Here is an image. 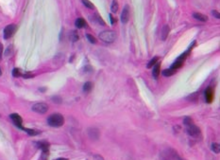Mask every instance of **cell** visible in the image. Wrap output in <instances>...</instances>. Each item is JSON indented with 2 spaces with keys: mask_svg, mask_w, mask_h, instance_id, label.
Listing matches in <instances>:
<instances>
[{
  "mask_svg": "<svg viewBox=\"0 0 220 160\" xmlns=\"http://www.w3.org/2000/svg\"><path fill=\"white\" fill-rule=\"evenodd\" d=\"M99 38L105 43H112L116 38V33L112 31H105L99 34Z\"/></svg>",
  "mask_w": 220,
  "mask_h": 160,
  "instance_id": "3957f363",
  "label": "cell"
},
{
  "mask_svg": "<svg viewBox=\"0 0 220 160\" xmlns=\"http://www.w3.org/2000/svg\"><path fill=\"white\" fill-rule=\"evenodd\" d=\"M96 21H98V24H100V25H102V26L105 25V23H104V21H103V19L101 17H99L98 15H96Z\"/></svg>",
  "mask_w": 220,
  "mask_h": 160,
  "instance_id": "4dcf8cb0",
  "label": "cell"
},
{
  "mask_svg": "<svg viewBox=\"0 0 220 160\" xmlns=\"http://www.w3.org/2000/svg\"><path fill=\"white\" fill-rule=\"evenodd\" d=\"M75 26L77 28H82L86 26V22L83 18H77L75 22Z\"/></svg>",
  "mask_w": 220,
  "mask_h": 160,
  "instance_id": "5bb4252c",
  "label": "cell"
},
{
  "mask_svg": "<svg viewBox=\"0 0 220 160\" xmlns=\"http://www.w3.org/2000/svg\"><path fill=\"white\" fill-rule=\"evenodd\" d=\"M54 160H68V159H67V158H63V157H61V158H57V159H54Z\"/></svg>",
  "mask_w": 220,
  "mask_h": 160,
  "instance_id": "d590c367",
  "label": "cell"
},
{
  "mask_svg": "<svg viewBox=\"0 0 220 160\" xmlns=\"http://www.w3.org/2000/svg\"><path fill=\"white\" fill-rule=\"evenodd\" d=\"M52 100L54 102H56V103H61V99L59 97V96H55V97H53L52 98Z\"/></svg>",
  "mask_w": 220,
  "mask_h": 160,
  "instance_id": "f546056e",
  "label": "cell"
},
{
  "mask_svg": "<svg viewBox=\"0 0 220 160\" xmlns=\"http://www.w3.org/2000/svg\"><path fill=\"white\" fill-rule=\"evenodd\" d=\"M212 14L215 16V18H217V19H219L220 18V15H219V14H218V12H216V11H213L212 12Z\"/></svg>",
  "mask_w": 220,
  "mask_h": 160,
  "instance_id": "1f68e13d",
  "label": "cell"
},
{
  "mask_svg": "<svg viewBox=\"0 0 220 160\" xmlns=\"http://www.w3.org/2000/svg\"><path fill=\"white\" fill-rule=\"evenodd\" d=\"M9 117L11 119V120L13 121V123L15 124L16 126L18 127V128H22V122H23V119H22V117L18 115V114H11V116H9Z\"/></svg>",
  "mask_w": 220,
  "mask_h": 160,
  "instance_id": "9c48e42d",
  "label": "cell"
},
{
  "mask_svg": "<svg viewBox=\"0 0 220 160\" xmlns=\"http://www.w3.org/2000/svg\"><path fill=\"white\" fill-rule=\"evenodd\" d=\"M118 9H119L118 1H117V0H112V7H111L112 12H114V14H115V12L118 11Z\"/></svg>",
  "mask_w": 220,
  "mask_h": 160,
  "instance_id": "e0dca14e",
  "label": "cell"
},
{
  "mask_svg": "<svg viewBox=\"0 0 220 160\" xmlns=\"http://www.w3.org/2000/svg\"><path fill=\"white\" fill-rule=\"evenodd\" d=\"M204 96H205L206 102L208 103H211L213 102V88H211V87L207 88V89L205 90Z\"/></svg>",
  "mask_w": 220,
  "mask_h": 160,
  "instance_id": "30bf717a",
  "label": "cell"
},
{
  "mask_svg": "<svg viewBox=\"0 0 220 160\" xmlns=\"http://www.w3.org/2000/svg\"><path fill=\"white\" fill-rule=\"evenodd\" d=\"M82 3L84 4V6H85V7H87V8H89V9H95V6H94V5L92 4V2H90L89 0H82Z\"/></svg>",
  "mask_w": 220,
  "mask_h": 160,
  "instance_id": "cb8c5ba5",
  "label": "cell"
},
{
  "mask_svg": "<svg viewBox=\"0 0 220 160\" xmlns=\"http://www.w3.org/2000/svg\"><path fill=\"white\" fill-rule=\"evenodd\" d=\"M23 77L25 78V79H30V78H33L34 75L32 74L31 72H27V73L23 74Z\"/></svg>",
  "mask_w": 220,
  "mask_h": 160,
  "instance_id": "f1b7e54d",
  "label": "cell"
},
{
  "mask_svg": "<svg viewBox=\"0 0 220 160\" xmlns=\"http://www.w3.org/2000/svg\"><path fill=\"white\" fill-rule=\"evenodd\" d=\"M182 64H183V61H182V60H177L175 63L172 64V66H171V68L172 69H178V68H180V67H182Z\"/></svg>",
  "mask_w": 220,
  "mask_h": 160,
  "instance_id": "d6986e66",
  "label": "cell"
},
{
  "mask_svg": "<svg viewBox=\"0 0 220 160\" xmlns=\"http://www.w3.org/2000/svg\"><path fill=\"white\" fill-rule=\"evenodd\" d=\"M129 19V5H126L121 14V21L123 24H126V23H128Z\"/></svg>",
  "mask_w": 220,
  "mask_h": 160,
  "instance_id": "ba28073f",
  "label": "cell"
},
{
  "mask_svg": "<svg viewBox=\"0 0 220 160\" xmlns=\"http://www.w3.org/2000/svg\"><path fill=\"white\" fill-rule=\"evenodd\" d=\"M16 28H17V27H16V25H14V24L8 25L7 27L4 28V31H3V33H4V38L9 39V38L12 37V35L15 33Z\"/></svg>",
  "mask_w": 220,
  "mask_h": 160,
  "instance_id": "5b68a950",
  "label": "cell"
},
{
  "mask_svg": "<svg viewBox=\"0 0 220 160\" xmlns=\"http://www.w3.org/2000/svg\"><path fill=\"white\" fill-rule=\"evenodd\" d=\"M86 38L88 39V41L90 42V43H92V44H96V39L93 36V35H91V34H86Z\"/></svg>",
  "mask_w": 220,
  "mask_h": 160,
  "instance_id": "4316f807",
  "label": "cell"
},
{
  "mask_svg": "<svg viewBox=\"0 0 220 160\" xmlns=\"http://www.w3.org/2000/svg\"><path fill=\"white\" fill-rule=\"evenodd\" d=\"M197 93H194V94H191L190 96L187 98V100H192V102H195V100H196V99H197Z\"/></svg>",
  "mask_w": 220,
  "mask_h": 160,
  "instance_id": "83f0119b",
  "label": "cell"
},
{
  "mask_svg": "<svg viewBox=\"0 0 220 160\" xmlns=\"http://www.w3.org/2000/svg\"><path fill=\"white\" fill-rule=\"evenodd\" d=\"M12 76L15 77V78H18V77L22 76V73H21L20 69H19V68H14V69L12 70Z\"/></svg>",
  "mask_w": 220,
  "mask_h": 160,
  "instance_id": "d4e9b609",
  "label": "cell"
},
{
  "mask_svg": "<svg viewBox=\"0 0 220 160\" xmlns=\"http://www.w3.org/2000/svg\"><path fill=\"white\" fill-rule=\"evenodd\" d=\"M153 76L154 78H157L159 77V74H160V69H161V66H160V64H156L155 66H153Z\"/></svg>",
  "mask_w": 220,
  "mask_h": 160,
  "instance_id": "9a60e30c",
  "label": "cell"
},
{
  "mask_svg": "<svg viewBox=\"0 0 220 160\" xmlns=\"http://www.w3.org/2000/svg\"><path fill=\"white\" fill-rule=\"evenodd\" d=\"M168 34H169V27H168L167 25H166L163 28H161V40H163V41L166 40Z\"/></svg>",
  "mask_w": 220,
  "mask_h": 160,
  "instance_id": "4fadbf2b",
  "label": "cell"
},
{
  "mask_svg": "<svg viewBox=\"0 0 220 160\" xmlns=\"http://www.w3.org/2000/svg\"><path fill=\"white\" fill-rule=\"evenodd\" d=\"M158 60H159V57H154V58H152L151 60L149 61V63L147 64V68H151L153 66H155V64H157Z\"/></svg>",
  "mask_w": 220,
  "mask_h": 160,
  "instance_id": "7402d4cb",
  "label": "cell"
},
{
  "mask_svg": "<svg viewBox=\"0 0 220 160\" xmlns=\"http://www.w3.org/2000/svg\"><path fill=\"white\" fill-rule=\"evenodd\" d=\"M21 129H22V130H24L25 132H27V133H28V135H30V136H37V135H39V133H40V132L36 131V130L24 128V127H22Z\"/></svg>",
  "mask_w": 220,
  "mask_h": 160,
  "instance_id": "2e32d148",
  "label": "cell"
},
{
  "mask_svg": "<svg viewBox=\"0 0 220 160\" xmlns=\"http://www.w3.org/2000/svg\"><path fill=\"white\" fill-rule=\"evenodd\" d=\"M2 75V70H1V68H0V76Z\"/></svg>",
  "mask_w": 220,
  "mask_h": 160,
  "instance_id": "74e56055",
  "label": "cell"
},
{
  "mask_svg": "<svg viewBox=\"0 0 220 160\" xmlns=\"http://www.w3.org/2000/svg\"><path fill=\"white\" fill-rule=\"evenodd\" d=\"M2 53H3V45L0 44V60L2 58Z\"/></svg>",
  "mask_w": 220,
  "mask_h": 160,
  "instance_id": "836d02e7",
  "label": "cell"
},
{
  "mask_svg": "<svg viewBox=\"0 0 220 160\" xmlns=\"http://www.w3.org/2000/svg\"><path fill=\"white\" fill-rule=\"evenodd\" d=\"M92 88H93V83L91 81H87V83L83 85V91L86 93H88L92 90Z\"/></svg>",
  "mask_w": 220,
  "mask_h": 160,
  "instance_id": "ac0fdd59",
  "label": "cell"
},
{
  "mask_svg": "<svg viewBox=\"0 0 220 160\" xmlns=\"http://www.w3.org/2000/svg\"><path fill=\"white\" fill-rule=\"evenodd\" d=\"M161 160H180V155L173 149H166L161 153L160 155Z\"/></svg>",
  "mask_w": 220,
  "mask_h": 160,
  "instance_id": "7a4b0ae2",
  "label": "cell"
},
{
  "mask_svg": "<svg viewBox=\"0 0 220 160\" xmlns=\"http://www.w3.org/2000/svg\"><path fill=\"white\" fill-rule=\"evenodd\" d=\"M47 123L49 124L51 127H61L63 125L64 123V119L61 114H53L48 117L47 119Z\"/></svg>",
  "mask_w": 220,
  "mask_h": 160,
  "instance_id": "6da1fadb",
  "label": "cell"
},
{
  "mask_svg": "<svg viewBox=\"0 0 220 160\" xmlns=\"http://www.w3.org/2000/svg\"><path fill=\"white\" fill-rule=\"evenodd\" d=\"M40 91H42V92H44V91H46V88H40Z\"/></svg>",
  "mask_w": 220,
  "mask_h": 160,
  "instance_id": "8d00e7d4",
  "label": "cell"
},
{
  "mask_svg": "<svg viewBox=\"0 0 220 160\" xmlns=\"http://www.w3.org/2000/svg\"><path fill=\"white\" fill-rule=\"evenodd\" d=\"M186 130L190 136H193V138H201V131H200V129L197 126H196L194 123L186 126Z\"/></svg>",
  "mask_w": 220,
  "mask_h": 160,
  "instance_id": "277c9868",
  "label": "cell"
},
{
  "mask_svg": "<svg viewBox=\"0 0 220 160\" xmlns=\"http://www.w3.org/2000/svg\"><path fill=\"white\" fill-rule=\"evenodd\" d=\"M32 110L34 112L39 113V114H44L47 112L48 110V106L47 104L44 103V102H38V103H35L33 106H32Z\"/></svg>",
  "mask_w": 220,
  "mask_h": 160,
  "instance_id": "8992f818",
  "label": "cell"
},
{
  "mask_svg": "<svg viewBox=\"0 0 220 160\" xmlns=\"http://www.w3.org/2000/svg\"><path fill=\"white\" fill-rule=\"evenodd\" d=\"M88 135L94 140L98 139L99 138V131L96 128H89L88 129Z\"/></svg>",
  "mask_w": 220,
  "mask_h": 160,
  "instance_id": "8fae6325",
  "label": "cell"
},
{
  "mask_svg": "<svg viewBox=\"0 0 220 160\" xmlns=\"http://www.w3.org/2000/svg\"><path fill=\"white\" fill-rule=\"evenodd\" d=\"M70 40L72 42H77L79 40V34L76 31H71V34H70Z\"/></svg>",
  "mask_w": 220,
  "mask_h": 160,
  "instance_id": "ffe728a7",
  "label": "cell"
},
{
  "mask_svg": "<svg viewBox=\"0 0 220 160\" xmlns=\"http://www.w3.org/2000/svg\"><path fill=\"white\" fill-rule=\"evenodd\" d=\"M193 17L196 19V20H198V21H201V22H206L208 21V17L204 14H201L199 12H195L193 14Z\"/></svg>",
  "mask_w": 220,
  "mask_h": 160,
  "instance_id": "7c38bea8",
  "label": "cell"
},
{
  "mask_svg": "<svg viewBox=\"0 0 220 160\" xmlns=\"http://www.w3.org/2000/svg\"><path fill=\"white\" fill-rule=\"evenodd\" d=\"M212 151L215 153H219L220 152V146L218 143H213L212 144Z\"/></svg>",
  "mask_w": 220,
  "mask_h": 160,
  "instance_id": "603a6c76",
  "label": "cell"
},
{
  "mask_svg": "<svg viewBox=\"0 0 220 160\" xmlns=\"http://www.w3.org/2000/svg\"><path fill=\"white\" fill-rule=\"evenodd\" d=\"M175 72H176V70L172 69V68H170V69H164L163 71V76H166V77L172 76V75L175 74Z\"/></svg>",
  "mask_w": 220,
  "mask_h": 160,
  "instance_id": "44dd1931",
  "label": "cell"
},
{
  "mask_svg": "<svg viewBox=\"0 0 220 160\" xmlns=\"http://www.w3.org/2000/svg\"><path fill=\"white\" fill-rule=\"evenodd\" d=\"M183 123H184V125L185 126H188V125H190V124H193V119L189 117H184V119H183Z\"/></svg>",
  "mask_w": 220,
  "mask_h": 160,
  "instance_id": "484cf974",
  "label": "cell"
},
{
  "mask_svg": "<svg viewBox=\"0 0 220 160\" xmlns=\"http://www.w3.org/2000/svg\"><path fill=\"white\" fill-rule=\"evenodd\" d=\"M109 16H110V18H111V23H112V25H114V23L116 22V19H115V18H114V17H112V14H110Z\"/></svg>",
  "mask_w": 220,
  "mask_h": 160,
  "instance_id": "d6a6232c",
  "label": "cell"
},
{
  "mask_svg": "<svg viewBox=\"0 0 220 160\" xmlns=\"http://www.w3.org/2000/svg\"><path fill=\"white\" fill-rule=\"evenodd\" d=\"M36 146L38 147L39 149L42 150L43 152V155H47L48 151H49V143L46 142V141H39L36 143Z\"/></svg>",
  "mask_w": 220,
  "mask_h": 160,
  "instance_id": "52a82bcc",
  "label": "cell"
},
{
  "mask_svg": "<svg viewBox=\"0 0 220 160\" xmlns=\"http://www.w3.org/2000/svg\"><path fill=\"white\" fill-rule=\"evenodd\" d=\"M95 160H104L100 155H96L95 156Z\"/></svg>",
  "mask_w": 220,
  "mask_h": 160,
  "instance_id": "e575fe53",
  "label": "cell"
}]
</instances>
